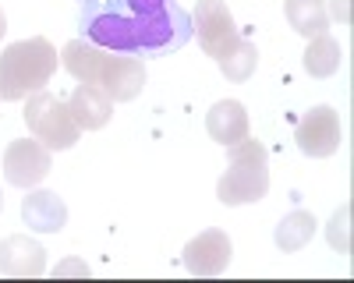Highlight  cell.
<instances>
[{"label": "cell", "instance_id": "obj_1", "mask_svg": "<svg viewBox=\"0 0 354 283\" xmlns=\"http://www.w3.org/2000/svg\"><path fill=\"white\" fill-rule=\"evenodd\" d=\"M128 14L103 11L85 4L82 25L85 32L103 46L128 50V53H160L167 46H181L188 36V18L181 8L167 0H124Z\"/></svg>", "mask_w": 354, "mask_h": 283}, {"label": "cell", "instance_id": "obj_2", "mask_svg": "<svg viewBox=\"0 0 354 283\" xmlns=\"http://www.w3.org/2000/svg\"><path fill=\"white\" fill-rule=\"evenodd\" d=\"M61 61L82 85L103 89L110 96V103H128L145 89V64L138 61V57L103 53L85 39H71L61 50Z\"/></svg>", "mask_w": 354, "mask_h": 283}, {"label": "cell", "instance_id": "obj_3", "mask_svg": "<svg viewBox=\"0 0 354 283\" xmlns=\"http://www.w3.org/2000/svg\"><path fill=\"white\" fill-rule=\"evenodd\" d=\"M57 71V50L50 39H21L0 53V99L15 103L39 92Z\"/></svg>", "mask_w": 354, "mask_h": 283}, {"label": "cell", "instance_id": "obj_4", "mask_svg": "<svg viewBox=\"0 0 354 283\" xmlns=\"http://www.w3.org/2000/svg\"><path fill=\"white\" fill-rule=\"evenodd\" d=\"M227 174L220 177L216 184V198L223 206H248V202H259L270 191V159H266V149L262 142L255 138H241L227 146Z\"/></svg>", "mask_w": 354, "mask_h": 283}, {"label": "cell", "instance_id": "obj_5", "mask_svg": "<svg viewBox=\"0 0 354 283\" xmlns=\"http://www.w3.org/2000/svg\"><path fill=\"white\" fill-rule=\"evenodd\" d=\"M25 124H28V131H32V138H39L46 149H57V153L71 149L78 142V135H82V128L75 124L68 103H61L57 96H50L43 89L28 96V103H25Z\"/></svg>", "mask_w": 354, "mask_h": 283}, {"label": "cell", "instance_id": "obj_6", "mask_svg": "<svg viewBox=\"0 0 354 283\" xmlns=\"http://www.w3.org/2000/svg\"><path fill=\"white\" fill-rule=\"evenodd\" d=\"M294 142H298V149L312 159H326L340 149L344 142V131H340V113L326 103L312 106L305 117L298 121V131H294Z\"/></svg>", "mask_w": 354, "mask_h": 283}, {"label": "cell", "instance_id": "obj_7", "mask_svg": "<svg viewBox=\"0 0 354 283\" xmlns=\"http://www.w3.org/2000/svg\"><path fill=\"white\" fill-rule=\"evenodd\" d=\"M192 25H195V36H198V46L205 50V57H220L238 43V25H234V14L227 11L223 0H198V8L192 14Z\"/></svg>", "mask_w": 354, "mask_h": 283}, {"label": "cell", "instance_id": "obj_8", "mask_svg": "<svg viewBox=\"0 0 354 283\" xmlns=\"http://www.w3.org/2000/svg\"><path fill=\"white\" fill-rule=\"evenodd\" d=\"M50 149L39 138H15L4 153V177L15 188H32L50 174Z\"/></svg>", "mask_w": 354, "mask_h": 283}, {"label": "cell", "instance_id": "obj_9", "mask_svg": "<svg viewBox=\"0 0 354 283\" xmlns=\"http://www.w3.org/2000/svg\"><path fill=\"white\" fill-rule=\"evenodd\" d=\"M230 255H234V248L223 231H202L198 237H192L185 244L181 259L192 276H220L230 266Z\"/></svg>", "mask_w": 354, "mask_h": 283}, {"label": "cell", "instance_id": "obj_10", "mask_svg": "<svg viewBox=\"0 0 354 283\" xmlns=\"http://www.w3.org/2000/svg\"><path fill=\"white\" fill-rule=\"evenodd\" d=\"M0 273L4 276H43L46 273V251L25 234H11L0 241Z\"/></svg>", "mask_w": 354, "mask_h": 283}, {"label": "cell", "instance_id": "obj_11", "mask_svg": "<svg viewBox=\"0 0 354 283\" xmlns=\"http://www.w3.org/2000/svg\"><path fill=\"white\" fill-rule=\"evenodd\" d=\"M21 219L39 234H57L68 223V206L57 191H28L21 202Z\"/></svg>", "mask_w": 354, "mask_h": 283}, {"label": "cell", "instance_id": "obj_12", "mask_svg": "<svg viewBox=\"0 0 354 283\" xmlns=\"http://www.w3.org/2000/svg\"><path fill=\"white\" fill-rule=\"evenodd\" d=\"M68 110H71V117L82 131H100V128L110 124L113 103L103 89H96V85H78L68 99Z\"/></svg>", "mask_w": 354, "mask_h": 283}, {"label": "cell", "instance_id": "obj_13", "mask_svg": "<svg viewBox=\"0 0 354 283\" xmlns=\"http://www.w3.org/2000/svg\"><path fill=\"white\" fill-rule=\"evenodd\" d=\"M205 131H209L213 142L220 146H234V142H241L248 135V113L238 99H220L209 113H205Z\"/></svg>", "mask_w": 354, "mask_h": 283}, {"label": "cell", "instance_id": "obj_14", "mask_svg": "<svg viewBox=\"0 0 354 283\" xmlns=\"http://www.w3.org/2000/svg\"><path fill=\"white\" fill-rule=\"evenodd\" d=\"M283 11H287L290 28H294V32H301L305 39H312V36H319V32H326V25H330L326 0H287Z\"/></svg>", "mask_w": 354, "mask_h": 283}, {"label": "cell", "instance_id": "obj_15", "mask_svg": "<svg viewBox=\"0 0 354 283\" xmlns=\"http://www.w3.org/2000/svg\"><path fill=\"white\" fill-rule=\"evenodd\" d=\"M340 61H344V53H340V43L326 32H319L308 39V50H305V71L312 78H330L340 71Z\"/></svg>", "mask_w": 354, "mask_h": 283}, {"label": "cell", "instance_id": "obj_16", "mask_svg": "<svg viewBox=\"0 0 354 283\" xmlns=\"http://www.w3.org/2000/svg\"><path fill=\"white\" fill-rule=\"evenodd\" d=\"M277 248L280 251H301L312 237H315V216L305 209H294L277 223Z\"/></svg>", "mask_w": 354, "mask_h": 283}, {"label": "cell", "instance_id": "obj_17", "mask_svg": "<svg viewBox=\"0 0 354 283\" xmlns=\"http://www.w3.org/2000/svg\"><path fill=\"white\" fill-rule=\"evenodd\" d=\"M220 71H223V78L227 81H248L252 75H255V68H259V50H255V43H248V39H238L223 57H220Z\"/></svg>", "mask_w": 354, "mask_h": 283}, {"label": "cell", "instance_id": "obj_18", "mask_svg": "<svg viewBox=\"0 0 354 283\" xmlns=\"http://www.w3.org/2000/svg\"><path fill=\"white\" fill-rule=\"evenodd\" d=\"M326 241H330V248L340 251V255L351 251V206H340V209L333 213V219H330V226H326Z\"/></svg>", "mask_w": 354, "mask_h": 283}, {"label": "cell", "instance_id": "obj_19", "mask_svg": "<svg viewBox=\"0 0 354 283\" xmlns=\"http://www.w3.org/2000/svg\"><path fill=\"white\" fill-rule=\"evenodd\" d=\"M333 18H337V21H344V25L351 21V11H347V0H333Z\"/></svg>", "mask_w": 354, "mask_h": 283}, {"label": "cell", "instance_id": "obj_20", "mask_svg": "<svg viewBox=\"0 0 354 283\" xmlns=\"http://www.w3.org/2000/svg\"><path fill=\"white\" fill-rule=\"evenodd\" d=\"M8 32V18H4V11H0V36Z\"/></svg>", "mask_w": 354, "mask_h": 283}, {"label": "cell", "instance_id": "obj_21", "mask_svg": "<svg viewBox=\"0 0 354 283\" xmlns=\"http://www.w3.org/2000/svg\"><path fill=\"white\" fill-rule=\"evenodd\" d=\"M0 209H4V195H0Z\"/></svg>", "mask_w": 354, "mask_h": 283}]
</instances>
